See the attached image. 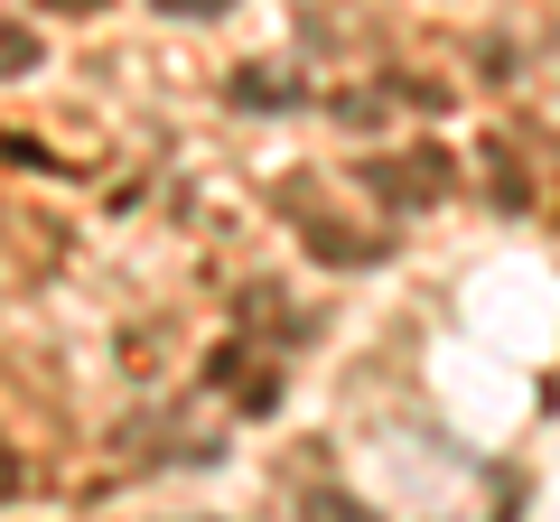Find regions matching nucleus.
I'll return each mask as SVG.
<instances>
[{
	"label": "nucleus",
	"instance_id": "1",
	"mask_svg": "<svg viewBox=\"0 0 560 522\" xmlns=\"http://www.w3.org/2000/svg\"><path fill=\"white\" fill-rule=\"evenodd\" d=\"M364 187H374V197H393V205H440L448 159H440V150H420V159H364Z\"/></svg>",
	"mask_w": 560,
	"mask_h": 522
},
{
	"label": "nucleus",
	"instance_id": "4",
	"mask_svg": "<svg viewBox=\"0 0 560 522\" xmlns=\"http://www.w3.org/2000/svg\"><path fill=\"white\" fill-rule=\"evenodd\" d=\"M168 20H224V10H234V0H160Z\"/></svg>",
	"mask_w": 560,
	"mask_h": 522
},
{
	"label": "nucleus",
	"instance_id": "6",
	"mask_svg": "<svg viewBox=\"0 0 560 522\" xmlns=\"http://www.w3.org/2000/svg\"><path fill=\"white\" fill-rule=\"evenodd\" d=\"M308 522H355V503H337V495H318V503H308Z\"/></svg>",
	"mask_w": 560,
	"mask_h": 522
},
{
	"label": "nucleus",
	"instance_id": "5",
	"mask_svg": "<svg viewBox=\"0 0 560 522\" xmlns=\"http://www.w3.org/2000/svg\"><path fill=\"white\" fill-rule=\"evenodd\" d=\"M10 495H20V448L0 439V503H10Z\"/></svg>",
	"mask_w": 560,
	"mask_h": 522
},
{
	"label": "nucleus",
	"instance_id": "2",
	"mask_svg": "<svg viewBox=\"0 0 560 522\" xmlns=\"http://www.w3.org/2000/svg\"><path fill=\"white\" fill-rule=\"evenodd\" d=\"M28 66H47L38 28H28V20H0V84H10V75H28Z\"/></svg>",
	"mask_w": 560,
	"mask_h": 522
},
{
	"label": "nucleus",
	"instance_id": "7",
	"mask_svg": "<svg viewBox=\"0 0 560 522\" xmlns=\"http://www.w3.org/2000/svg\"><path fill=\"white\" fill-rule=\"evenodd\" d=\"M38 10H66V20H84V10H103V0H38Z\"/></svg>",
	"mask_w": 560,
	"mask_h": 522
},
{
	"label": "nucleus",
	"instance_id": "3",
	"mask_svg": "<svg viewBox=\"0 0 560 522\" xmlns=\"http://www.w3.org/2000/svg\"><path fill=\"white\" fill-rule=\"evenodd\" d=\"M290 94H300L290 75H234V103H290Z\"/></svg>",
	"mask_w": 560,
	"mask_h": 522
}]
</instances>
